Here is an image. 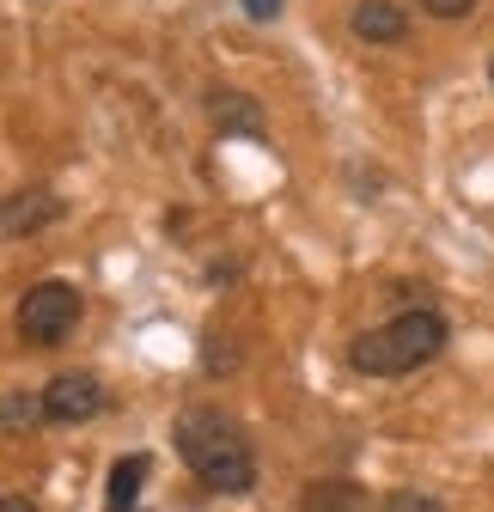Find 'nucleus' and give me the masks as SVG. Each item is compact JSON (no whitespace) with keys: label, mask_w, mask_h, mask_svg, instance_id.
I'll return each instance as SVG.
<instances>
[{"label":"nucleus","mask_w":494,"mask_h":512,"mask_svg":"<svg viewBox=\"0 0 494 512\" xmlns=\"http://www.w3.org/2000/svg\"><path fill=\"white\" fill-rule=\"evenodd\" d=\"M415 7L427 19H464V13H476V0H415Z\"/></svg>","instance_id":"ddd939ff"},{"label":"nucleus","mask_w":494,"mask_h":512,"mask_svg":"<svg viewBox=\"0 0 494 512\" xmlns=\"http://www.w3.org/2000/svg\"><path fill=\"white\" fill-rule=\"evenodd\" d=\"M238 7H244V19L269 25V19H281V7H287V0H238Z\"/></svg>","instance_id":"4468645a"},{"label":"nucleus","mask_w":494,"mask_h":512,"mask_svg":"<svg viewBox=\"0 0 494 512\" xmlns=\"http://www.w3.org/2000/svg\"><path fill=\"white\" fill-rule=\"evenodd\" d=\"M208 116H214L220 135H238V141H263V135H269L257 98L238 92V86H214V92H208Z\"/></svg>","instance_id":"423d86ee"},{"label":"nucleus","mask_w":494,"mask_h":512,"mask_svg":"<svg viewBox=\"0 0 494 512\" xmlns=\"http://www.w3.org/2000/svg\"><path fill=\"white\" fill-rule=\"evenodd\" d=\"M299 512H366V488L348 476H318L299 488Z\"/></svg>","instance_id":"6e6552de"},{"label":"nucleus","mask_w":494,"mask_h":512,"mask_svg":"<svg viewBox=\"0 0 494 512\" xmlns=\"http://www.w3.org/2000/svg\"><path fill=\"white\" fill-rule=\"evenodd\" d=\"M147 470H153L147 452H129V458H116V464H110V488H104V494H110V512H135Z\"/></svg>","instance_id":"1a4fd4ad"},{"label":"nucleus","mask_w":494,"mask_h":512,"mask_svg":"<svg viewBox=\"0 0 494 512\" xmlns=\"http://www.w3.org/2000/svg\"><path fill=\"white\" fill-rule=\"evenodd\" d=\"M43 421V397H7L0 403V427H37Z\"/></svg>","instance_id":"f8f14e48"},{"label":"nucleus","mask_w":494,"mask_h":512,"mask_svg":"<svg viewBox=\"0 0 494 512\" xmlns=\"http://www.w3.org/2000/svg\"><path fill=\"white\" fill-rule=\"evenodd\" d=\"M373 512H446L434 494H421V488H397V494H385Z\"/></svg>","instance_id":"9b49d317"},{"label":"nucleus","mask_w":494,"mask_h":512,"mask_svg":"<svg viewBox=\"0 0 494 512\" xmlns=\"http://www.w3.org/2000/svg\"><path fill=\"white\" fill-rule=\"evenodd\" d=\"M80 317H86V299H80V287L74 281H61V275H49V281H37L25 299H19V342H31V348H61L74 330H80Z\"/></svg>","instance_id":"7ed1b4c3"},{"label":"nucleus","mask_w":494,"mask_h":512,"mask_svg":"<svg viewBox=\"0 0 494 512\" xmlns=\"http://www.w3.org/2000/svg\"><path fill=\"white\" fill-rule=\"evenodd\" d=\"M446 336L452 330L434 305H409V311L385 317L379 330H360L348 342V366L366 372V378H403V372H421L427 360H440Z\"/></svg>","instance_id":"f03ea898"},{"label":"nucleus","mask_w":494,"mask_h":512,"mask_svg":"<svg viewBox=\"0 0 494 512\" xmlns=\"http://www.w3.org/2000/svg\"><path fill=\"white\" fill-rule=\"evenodd\" d=\"M104 415V384L92 372H61L55 384H43V421L49 427H80Z\"/></svg>","instance_id":"20e7f679"},{"label":"nucleus","mask_w":494,"mask_h":512,"mask_svg":"<svg viewBox=\"0 0 494 512\" xmlns=\"http://www.w3.org/2000/svg\"><path fill=\"white\" fill-rule=\"evenodd\" d=\"M348 31H354L360 43H379V49H391V43H403V37H409V13L397 7V0H354Z\"/></svg>","instance_id":"0eeeda50"},{"label":"nucleus","mask_w":494,"mask_h":512,"mask_svg":"<svg viewBox=\"0 0 494 512\" xmlns=\"http://www.w3.org/2000/svg\"><path fill=\"white\" fill-rule=\"evenodd\" d=\"M55 220H61V196H55V189H43V183L13 189V196L0 202V238H31V232H43Z\"/></svg>","instance_id":"39448f33"},{"label":"nucleus","mask_w":494,"mask_h":512,"mask_svg":"<svg viewBox=\"0 0 494 512\" xmlns=\"http://www.w3.org/2000/svg\"><path fill=\"white\" fill-rule=\"evenodd\" d=\"M238 275H244L238 256H226V263H214V269H208V281H214V287H226V281H238Z\"/></svg>","instance_id":"2eb2a0df"},{"label":"nucleus","mask_w":494,"mask_h":512,"mask_svg":"<svg viewBox=\"0 0 494 512\" xmlns=\"http://www.w3.org/2000/svg\"><path fill=\"white\" fill-rule=\"evenodd\" d=\"M488 80H494V61H488Z\"/></svg>","instance_id":"f3484780"},{"label":"nucleus","mask_w":494,"mask_h":512,"mask_svg":"<svg viewBox=\"0 0 494 512\" xmlns=\"http://www.w3.org/2000/svg\"><path fill=\"white\" fill-rule=\"evenodd\" d=\"M238 360H244V354H238L232 330H208V336H202V366H208V372H232Z\"/></svg>","instance_id":"9d476101"},{"label":"nucleus","mask_w":494,"mask_h":512,"mask_svg":"<svg viewBox=\"0 0 494 512\" xmlns=\"http://www.w3.org/2000/svg\"><path fill=\"white\" fill-rule=\"evenodd\" d=\"M171 439H177V458L190 464L214 494H251L257 488V452H251L244 427L220 403H190L177 415Z\"/></svg>","instance_id":"f257e3e1"},{"label":"nucleus","mask_w":494,"mask_h":512,"mask_svg":"<svg viewBox=\"0 0 494 512\" xmlns=\"http://www.w3.org/2000/svg\"><path fill=\"white\" fill-rule=\"evenodd\" d=\"M0 512H37V506H31L25 494H0Z\"/></svg>","instance_id":"dca6fc26"}]
</instances>
